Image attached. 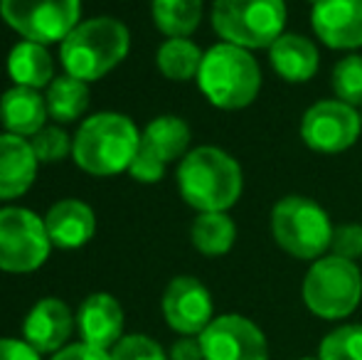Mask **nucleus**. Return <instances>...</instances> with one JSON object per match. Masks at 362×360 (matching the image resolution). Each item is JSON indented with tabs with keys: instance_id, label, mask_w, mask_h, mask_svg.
Returning <instances> with one entry per match:
<instances>
[{
	"instance_id": "30",
	"label": "nucleus",
	"mask_w": 362,
	"mask_h": 360,
	"mask_svg": "<svg viewBox=\"0 0 362 360\" xmlns=\"http://www.w3.org/2000/svg\"><path fill=\"white\" fill-rule=\"evenodd\" d=\"M330 252L348 262L362 260V225H340L333 230Z\"/></svg>"
},
{
	"instance_id": "25",
	"label": "nucleus",
	"mask_w": 362,
	"mask_h": 360,
	"mask_svg": "<svg viewBox=\"0 0 362 360\" xmlns=\"http://www.w3.org/2000/svg\"><path fill=\"white\" fill-rule=\"evenodd\" d=\"M153 20L168 37H187L202 20V0H151Z\"/></svg>"
},
{
	"instance_id": "20",
	"label": "nucleus",
	"mask_w": 362,
	"mask_h": 360,
	"mask_svg": "<svg viewBox=\"0 0 362 360\" xmlns=\"http://www.w3.org/2000/svg\"><path fill=\"white\" fill-rule=\"evenodd\" d=\"M8 74L18 87L42 89L49 87L54 79V62L52 54L45 45L23 40L8 54Z\"/></svg>"
},
{
	"instance_id": "27",
	"label": "nucleus",
	"mask_w": 362,
	"mask_h": 360,
	"mask_svg": "<svg viewBox=\"0 0 362 360\" xmlns=\"http://www.w3.org/2000/svg\"><path fill=\"white\" fill-rule=\"evenodd\" d=\"M333 91L338 101H345L350 106L362 104V57L360 54H348L333 67Z\"/></svg>"
},
{
	"instance_id": "17",
	"label": "nucleus",
	"mask_w": 362,
	"mask_h": 360,
	"mask_svg": "<svg viewBox=\"0 0 362 360\" xmlns=\"http://www.w3.org/2000/svg\"><path fill=\"white\" fill-rule=\"evenodd\" d=\"M49 242L59 250H79L94 237L96 217L86 202L81 200H59L45 215Z\"/></svg>"
},
{
	"instance_id": "5",
	"label": "nucleus",
	"mask_w": 362,
	"mask_h": 360,
	"mask_svg": "<svg viewBox=\"0 0 362 360\" xmlns=\"http://www.w3.org/2000/svg\"><path fill=\"white\" fill-rule=\"evenodd\" d=\"M300 294L313 316L323 321H343L353 316L362 301L360 267L335 255L320 257L305 272Z\"/></svg>"
},
{
	"instance_id": "24",
	"label": "nucleus",
	"mask_w": 362,
	"mask_h": 360,
	"mask_svg": "<svg viewBox=\"0 0 362 360\" xmlns=\"http://www.w3.org/2000/svg\"><path fill=\"white\" fill-rule=\"evenodd\" d=\"M202 57H205V52L187 37H170L168 42L160 45L156 59L158 69H160L165 79H170V82H190V79H197V74H200Z\"/></svg>"
},
{
	"instance_id": "6",
	"label": "nucleus",
	"mask_w": 362,
	"mask_h": 360,
	"mask_svg": "<svg viewBox=\"0 0 362 360\" xmlns=\"http://www.w3.org/2000/svg\"><path fill=\"white\" fill-rule=\"evenodd\" d=\"M330 217L315 200L288 195L272 210V235L276 245L293 260L315 262L330 250L333 240Z\"/></svg>"
},
{
	"instance_id": "28",
	"label": "nucleus",
	"mask_w": 362,
	"mask_h": 360,
	"mask_svg": "<svg viewBox=\"0 0 362 360\" xmlns=\"http://www.w3.org/2000/svg\"><path fill=\"white\" fill-rule=\"evenodd\" d=\"M30 146H33L40 163H57V161L67 158L74 144L69 141L64 129H59V126H45L42 131H37L33 136Z\"/></svg>"
},
{
	"instance_id": "3",
	"label": "nucleus",
	"mask_w": 362,
	"mask_h": 360,
	"mask_svg": "<svg viewBox=\"0 0 362 360\" xmlns=\"http://www.w3.org/2000/svg\"><path fill=\"white\" fill-rule=\"evenodd\" d=\"M131 47V35L116 18H91L79 23L59 47V57L69 77L96 82L124 62Z\"/></svg>"
},
{
	"instance_id": "10",
	"label": "nucleus",
	"mask_w": 362,
	"mask_h": 360,
	"mask_svg": "<svg viewBox=\"0 0 362 360\" xmlns=\"http://www.w3.org/2000/svg\"><path fill=\"white\" fill-rule=\"evenodd\" d=\"M362 116L355 106L338 99L313 104L300 121V139L310 151L318 153H343L358 141Z\"/></svg>"
},
{
	"instance_id": "11",
	"label": "nucleus",
	"mask_w": 362,
	"mask_h": 360,
	"mask_svg": "<svg viewBox=\"0 0 362 360\" xmlns=\"http://www.w3.org/2000/svg\"><path fill=\"white\" fill-rule=\"evenodd\" d=\"M205 360H269L267 333L247 316L222 313L200 333Z\"/></svg>"
},
{
	"instance_id": "18",
	"label": "nucleus",
	"mask_w": 362,
	"mask_h": 360,
	"mask_svg": "<svg viewBox=\"0 0 362 360\" xmlns=\"http://www.w3.org/2000/svg\"><path fill=\"white\" fill-rule=\"evenodd\" d=\"M269 59H272L274 72L291 84H300L313 79L320 64L318 47L308 37L293 33H284L269 47Z\"/></svg>"
},
{
	"instance_id": "12",
	"label": "nucleus",
	"mask_w": 362,
	"mask_h": 360,
	"mask_svg": "<svg viewBox=\"0 0 362 360\" xmlns=\"http://www.w3.org/2000/svg\"><path fill=\"white\" fill-rule=\"evenodd\" d=\"M163 318L180 336H200L212 323L215 303L200 279L175 277L163 291Z\"/></svg>"
},
{
	"instance_id": "33",
	"label": "nucleus",
	"mask_w": 362,
	"mask_h": 360,
	"mask_svg": "<svg viewBox=\"0 0 362 360\" xmlns=\"http://www.w3.org/2000/svg\"><path fill=\"white\" fill-rule=\"evenodd\" d=\"M168 360H205L200 336H180L177 341H173Z\"/></svg>"
},
{
	"instance_id": "16",
	"label": "nucleus",
	"mask_w": 362,
	"mask_h": 360,
	"mask_svg": "<svg viewBox=\"0 0 362 360\" xmlns=\"http://www.w3.org/2000/svg\"><path fill=\"white\" fill-rule=\"evenodd\" d=\"M37 163L30 141L15 134H0V200L25 195L37 178Z\"/></svg>"
},
{
	"instance_id": "2",
	"label": "nucleus",
	"mask_w": 362,
	"mask_h": 360,
	"mask_svg": "<svg viewBox=\"0 0 362 360\" xmlns=\"http://www.w3.org/2000/svg\"><path fill=\"white\" fill-rule=\"evenodd\" d=\"M141 146L136 124L124 114L101 111L79 126L72 153L81 170L91 175H119L131 168Z\"/></svg>"
},
{
	"instance_id": "14",
	"label": "nucleus",
	"mask_w": 362,
	"mask_h": 360,
	"mask_svg": "<svg viewBox=\"0 0 362 360\" xmlns=\"http://www.w3.org/2000/svg\"><path fill=\"white\" fill-rule=\"evenodd\" d=\"M310 23L328 47H362V0H315Z\"/></svg>"
},
{
	"instance_id": "32",
	"label": "nucleus",
	"mask_w": 362,
	"mask_h": 360,
	"mask_svg": "<svg viewBox=\"0 0 362 360\" xmlns=\"http://www.w3.org/2000/svg\"><path fill=\"white\" fill-rule=\"evenodd\" d=\"M0 360H42V353L20 338H0Z\"/></svg>"
},
{
	"instance_id": "31",
	"label": "nucleus",
	"mask_w": 362,
	"mask_h": 360,
	"mask_svg": "<svg viewBox=\"0 0 362 360\" xmlns=\"http://www.w3.org/2000/svg\"><path fill=\"white\" fill-rule=\"evenodd\" d=\"M165 166H168L165 161H160L151 149H146V146L141 144L129 173H131V178L139 182H158L165 175Z\"/></svg>"
},
{
	"instance_id": "23",
	"label": "nucleus",
	"mask_w": 362,
	"mask_h": 360,
	"mask_svg": "<svg viewBox=\"0 0 362 360\" xmlns=\"http://www.w3.org/2000/svg\"><path fill=\"white\" fill-rule=\"evenodd\" d=\"M47 114L59 124H72L89 109V84L74 79L69 74L54 77L45 94Z\"/></svg>"
},
{
	"instance_id": "34",
	"label": "nucleus",
	"mask_w": 362,
	"mask_h": 360,
	"mask_svg": "<svg viewBox=\"0 0 362 360\" xmlns=\"http://www.w3.org/2000/svg\"><path fill=\"white\" fill-rule=\"evenodd\" d=\"M49 360H111V356L109 351H99V348H91L86 343H69Z\"/></svg>"
},
{
	"instance_id": "35",
	"label": "nucleus",
	"mask_w": 362,
	"mask_h": 360,
	"mask_svg": "<svg viewBox=\"0 0 362 360\" xmlns=\"http://www.w3.org/2000/svg\"><path fill=\"white\" fill-rule=\"evenodd\" d=\"M296 360H318V356H315V358L313 356H305V358H296Z\"/></svg>"
},
{
	"instance_id": "15",
	"label": "nucleus",
	"mask_w": 362,
	"mask_h": 360,
	"mask_svg": "<svg viewBox=\"0 0 362 360\" xmlns=\"http://www.w3.org/2000/svg\"><path fill=\"white\" fill-rule=\"evenodd\" d=\"M76 331L81 343L111 351L124 338V308L111 294H91L76 311Z\"/></svg>"
},
{
	"instance_id": "9",
	"label": "nucleus",
	"mask_w": 362,
	"mask_h": 360,
	"mask_svg": "<svg viewBox=\"0 0 362 360\" xmlns=\"http://www.w3.org/2000/svg\"><path fill=\"white\" fill-rule=\"evenodd\" d=\"M81 0H0V15L25 40L37 45L64 42L79 25Z\"/></svg>"
},
{
	"instance_id": "29",
	"label": "nucleus",
	"mask_w": 362,
	"mask_h": 360,
	"mask_svg": "<svg viewBox=\"0 0 362 360\" xmlns=\"http://www.w3.org/2000/svg\"><path fill=\"white\" fill-rule=\"evenodd\" d=\"M109 356L111 360H168V353L163 351L160 343L144 333L124 336L111 348Z\"/></svg>"
},
{
	"instance_id": "19",
	"label": "nucleus",
	"mask_w": 362,
	"mask_h": 360,
	"mask_svg": "<svg viewBox=\"0 0 362 360\" xmlns=\"http://www.w3.org/2000/svg\"><path fill=\"white\" fill-rule=\"evenodd\" d=\"M47 101L37 89L18 87L8 89L0 96V124L15 136H35L45 129L47 119Z\"/></svg>"
},
{
	"instance_id": "1",
	"label": "nucleus",
	"mask_w": 362,
	"mask_h": 360,
	"mask_svg": "<svg viewBox=\"0 0 362 360\" xmlns=\"http://www.w3.org/2000/svg\"><path fill=\"white\" fill-rule=\"evenodd\" d=\"M182 200L200 212H227L239 200L244 175L239 163L215 146L190 151L177 166Z\"/></svg>"
},
{
	"instance_id": "21",
	"label": "nucleus",
	"mask_w": 362,
	"mask_h": 360,
	"mask_svg": "<svg viewBox=\"0 0 362 360\" xmlns=\"http://www.w3.org/2000/svg\"><path fill=\"white\" fill-rule=\"evenodd\" d=\"M141 144L151 149L160 161L170 163V161L187 156V146H190V126L177 116H158L146 126L141 134Z\"/></svg>"
},
{
	"instance_id": "13",
	"label": "nucleus",
	"mask_w": 362,
	"mask_h": 360,
	"mask_svg": "<svg viewBox=\"0 0 362 360\" xmlns=\"http://www.w3.org/2000/svg\"><path fill=\"white\" fill-rule=\"evenodd\" d=\"M76 316L62 298L47 296L37 301L23 323V341H28L42 356H54L69 346Z\"/></svg>"
},
{
	"instance_id": "7",
	"label": "nucleus",
	"mask_w": 362,
	"mask_h": 360,
	"mask_svg": "<svg viewBox=\"0 0 362 360\" xmlns=\"http://www.w3.org/2000/svg\"><path fill=\"white\" fill-rule=\"evenodd\" d=\"M212 28L224 42L237 47H272L286 28V3L284 0H215Z\"/></svg>"
},
{
	"instance_id": "36",
	"label": "nucleus",
	"mask_w": 362,
	"mask_h": 360,
	"mask_svg": "<svg viewBox=\"0 0 362 360\" xmlns=\"http://www.w3.org/2000/svg\"><path fill=\"white\" fill-rule=\"evenodd\" d=\"M313 3H315V0H313Z\"/></svg>"
},
{
	"instance_id": "8",
	"label": "nucleus",
	"mask_w": 362,
	"mask_h": 360,
	"mask_svg": "<svg viewBox=\"0 0 362 360\" xmlns=\"http://www.w3.org/2000/svg\"><path fill=\"white\" fill-rule=\"evenodd\" d=\"M49 250L45 220L25 207H0V269L30 274L47 262Z\"/></svg>"
},
{
	"instance_id": "22",
	"label": "nucleus",
	"mask_w": 362,
	"mask_h": 360,
	"mask_svg": "<svg viewBox=\"0 0 362 360\" xmlns=\"http://www.w3.org/2000/svg\"><path fill=\"white\" fill-rule=\"evenodd\" d=\"M195 250L205 257H222L234 247L237 227L227 212H200L190 227Z\"/></svg>"
},
{
	"instance_id": "4",
	"label": "nucleus",
	"mask_w": 362,
	"mask_h": 360,
	"mask_svg": "<svg viewBox=\"0 0 362 360\" xmlns=\"http://www.w3.org/2000/svg\"><path fill=\"white\" fill-rule=\"evenodd\" d=\"M197 84L217 109H244L262 89V69L249 50L219 42L202 57Z\"/></svg>"
},
{
	"instance_id": "26",
	"label": "nucleus",
	"mask_w": 362,
	"mask_h": 360,
	"mask_svg": "<svg viewBox=\"0 0 362 360\" xmlns=\"http://www.w3.org/2000/svg\"><path fill=\"white\" fill-rule=\"evenodd\" d=\"M318 360H362V323H345L325 333Z\"/></svg>"
}]
</instances>
